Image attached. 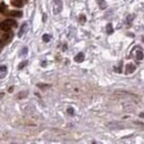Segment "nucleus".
I'll list each match as a JSON object with an SVG mask.
<instances>
[{
  "label": "nucleus",
  "instance_id": "obj_1",
  "mask_svg": "<svg viewBox=\"0 0 144 144\" xmlns=\"http://www.w3.org/2000/svg\"><path fill=\"white\" fill-rule=\"evenodd\" d=\"M10 29H11V26L7 22V20L0 23V30H2V31L6 32V31H10Z\"/></svg>",
  "mask_w": 144,
  "mask_h": 144
},
{
  "label": "nucleus",
  "instance_id": "obj_2",
  "mask_svg": "<svg viewBox=\"0 0 144 144\" xmlns=\"http://www.w3.org/2000/svg\"><path fill=\"white\" fill-rule=\"evenodd\" d=\"M7 74H8V69H7V67H6V66H1V67H0V79L5 78Z\"/></svg>",
  "mask_w": 144,
  "mask_h": 144
},
{
  "label": "nucleus",
  "instance_id": "obj_3",
  "mask_svg": "<svg viewBox=\"0 0 144 144\" xmlns=\"http://www.w3.org/2000/svg\"><path fill=\"white\" fill-rule=\"evenodd\" d=\"M134 71H135V66L132 64V63H129L128 66H126V74H130V73H133Z\"/></svg>",
  "mask_w": 144,
  "mask_h": 144
},
{
  "label": "nucleus",
  "instance_id": "obj_4",
  "mask_svg": "<svg viewBox=\"0 0 144 144\" xmlns=\"http://www.w3.org/2000/svg\"><path fill=\"white\" fill-rule=\"evenodd\" d=\"M84 60V54L82 52H80V53H78V54L76 55V57H74V61H76V62H82V61Z\"/></svg>",
  "mask_w": 144,
  "mask_h": 144
},
{
  "label": "nucleus",
  "instance_id": "obj_5",
  "mask_svg": "<svg viewBox=\"0 0 144 144\" xmlns=\"http://www.w3.org/2000/svg\"><path fill=\"white\" fill-rule=\"evenodd\" d=\"M11 5L15 6V7H17V8H21L23 3H22L21 0H11Z\"/></svg>",
  "mask_w": 144,
  "mask_h": 144
},
{
  "label": "nucleus",
  "instance_id": "obj_6",
  "mask_svg": "<svg viewBox=\"0 0 144 144\" xmlns=\"http://www.w3.org/2000/svg\"><path fill=\"white\" fill-rule=\"evenodd\" d=\"M11 38H12V33L9 32V31H6L5 33H3V36H2V39L5 40V41H9Z\"/></svg>",
  "mask_w": 144,
  "mask_h": 144
},
{
  "label": "nucleus",
  "instance_id": "obj_7",
  "mask_svg": "<svg viewBox=\"0 0 144 144\" xmlns=\"http://www.w3.org/2000/svg\"><path fill=\"white\" fill-rule=\"evenodd\" d=\"M55 3V7H58L57 9V12H60L61 10H62V1L61 0H53Z\"/></svg>",
  "mask_w": 144,
  "mask_h": 144
},
{
  "label": "nucleus",
  "instance_id": "obj_8",
  "mask_svg": "<svg viewBox=\"0 0 144 144\" xmlns=\"http://www.w3.org/2000/svg\"><path fill=\"white\" fill-rule=\"evenodd\" d=\"M27 28H28V24H27V23H23V26L21 27L20 31H19V37H22V36H23L24 32L27 31Z\"/></svg>",
  "mask_w": 144,
  "mask_h": 144
},
{
  "label": "nucleus",
  "instance_id": "obj_9",
  "mask_svg": "<svg viewBox=\"0 0 144 144\" xmlns=\"http://www.w3.org/2000/svg\"><path fill=\"white\" fill-rule=\"evenodd\" d=\"M107 126L111 128V129H120V128H122L121 124H116V123H109L107 124Z\"/></svg>",
  "mask_w": 144,
  "mask_h": 144
},
{
  "label": "nucleus",
  "instance_id": "obj_10",
  "mask_svg": "<svg viewBox=\"0 0 144 144\" xmlns=\"http://www.w3.org/2000/svg\"><path fill=\"white\" fill-rule=\"evenodd\" d=\"M106 32L109 34H111L113 32V27H112V23H107L106 24Z\"/></svg>",
  "mask_w": 144,
  "mask_h": 144
},
{
  "label": "nucleus",
  "instance_id": "obj_11",
  "mask_svg": "<svg viewBox=\"0 0 144 144\" xmlns=\"http://www.w3.org/2000/svg\"><path fill=\"white\" fill-rule=\"evenodd\" d=\"M10 15L12 17H21L22 16V12H21V11H11Z\"/></svg>",
  "mask_w": 144,
  "mask_h": 144
},
{
  "label": "nucleus",
  "instance_id": "obj_12",
  "mask_svg": "<svg viewBox=\"0 0 144 144\" xmlns=\"http://www.w3.org/2000/svg\"><path fill=\"white\" fill-rule=\"evenodd\" d=\"M98 2H99L100 8H101V9L106 8V3H105V1H104V0H98Z\"/></svg>",
  "mask_w": 144,
  "mask_h": 144
},
{
  "label": "nucleus",
  "instance_id": "obj_13",
  "mask_svg": "<svg viewBox=\"0 0 144 144\" xmlns=\"http://www.w3.org/2000/svg\"><path fill=\"white\" fill-rule=\"evenodd\" d=\"M136 59H137V60H143V52H142V51H137V53H136Z\"/></svg>",
  "mask_w": 144,
  "mask_h": 144
},
{
  "label": "nucleus",
  "instance_id": "obj_14",
  "mask_svg": "<svg viewBox=\"0 0 144 144\" xmlns=\"http://www.w3.org/2000/svg\"><path fill=\"white\" fill-rule=\"evenodd\" d=\"M7 22H8V23L10 24L11 27H16V26H17L16 21H15V20H12V19H7Z\"/></svg>",
  "mask_w": 144,
  "mask_h": 144
},
{
  "label": "nucleus",
  "instance_id": "obj_15",
  "mask_svg": "<svg viewBox=\"0 0 144 144\" xmlns=\"http://www.w3.org/2000/svg\"><path fill=\"white\" fill-rule=\"evenodd\" d=\"M27 64H28V62H27V61H23V62H21L20 64H19V67H18V69L19 70H21V69H23L24 67L27 66Z\"/></svg>",
  "mask_w": 144,
  "mask_h": 144
},
{
  "label": "nucleus",
  "instance_id": "obj_16",
  "mask_svg": "<svg viewBox=\"0 0 144 144\" xmlns=\"http://www.w3.org/2000/svg\"><path fill=\"white\" fill-rule=\"evenodd\" d=\"M42 39H43V41H45V42H49L50 41V36H49V34H43Z\"/></svg>",
  "mask_w": 144,
  "mask_h": 144
},
{
  "label": "nucleus",
  "instance_id": "obj_17",
  "mask_svg": "<svg viewBox=\"0 0 144 144\" xmlns=\"http://www.w3.org/2000/svg\"><path fill=\"white\" fill-rule=\"evenodd\" d=\"M27 52H28V48H23V49H22V51L20 52V55H26Z\"/></svg>",
  "mask_w": 144,
  "mask_h": 144
},
{
  "label": "nucleus",
  "instance_id": "obj_18",
  "mask_svg": "<svg viewBox=\"0 0 144 144\" xmlns=\"http://www.w3.org/2000/svg\"><path fill=\"white\" fill-rule=\"evenodd\" d=\"M68 113H69L70 115H73V114H74V110L72 109V107H69V109H68Z\"/></svg>",
  "mask_w": 144,
  "mask_h": 144
},
{
  "label": "nucleus",
  "instance_id": "obj_19",
  "mask_svg": "<svg viewBox=\"0 0 144 144\" xmlns=\"http://www.w3.org/2000/svg\"><path fill=\"white\" fill-rule=\"evenodd\" d=\"M5 10H6L5 5H0V12H3Z\"/></svg>",
  "mask_w": 144,
  "mask_h": 144
},
{
  "label": "nucleus",
  "instance_id": "obj_20",
  "mask_svg": "<svg viewBox=\"0 0 144 144\" xmlns=\"http://www.w3.org/2000/svg\"><path fill=\"white\" fill-rule=\"evenodd\" d=\"M80 21H85V17L81 16V17H80Z\"/></svg>",
  "mask_w": 144,
  "mask_h": 144
},
{
  "label": "nucleus",
  "instance_id": "obj_21",
  "mask_svg": "<svg viewBox=\"0 0 144 144\" xmlns=\"http://www.w3.org/2000/svg\"><path fill=\"white\" fill-rule=\"evenodd\" d=\"M41 64H42V67H45V64H47V62H45V61H43V62H42Z\"/></svg>",
  "mask_w": 144,
  "mask_h": 144
},
{
  "label": "nucleus",
  "instance_id": "obj_22",
  "mask_svg": "<svg viewBox=\"0 0 144 144\" xmlns=\"http://www.w3.org/2000/svg\"><path fill=\"white\" fill-rule=\"evenodd\" d=\"M2 47V41H1V40H0V48Z\"/></svg>",
  "mask_w": 144,
  "mask_h": 144
}]
</instances>
